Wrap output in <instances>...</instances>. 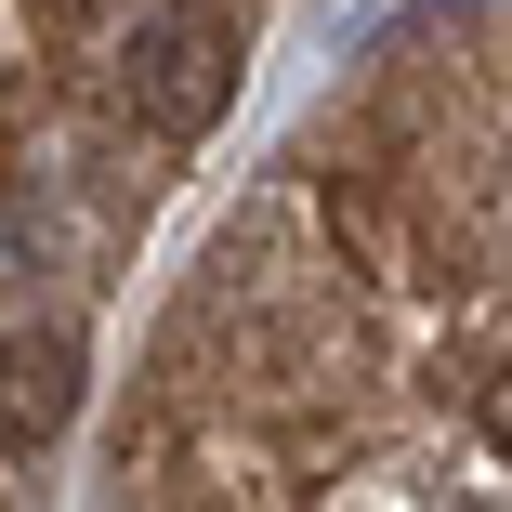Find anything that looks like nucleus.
Here are the masks:
<instances>
[{
	"mask_svg": "<svg viewBox=\"0 0 512 512\" xmlns=\"http://www.w3.org/2000/svg\"><path fill=\"white\" fill-rule=\"evenodd\" d=\"M224 92H237V40L211 14H184V0H145V14L119 27V106L171 145H197L224 119Z\"/></svg>",
	"mask_w": 512,
	"mask_h": 512,
	"instance_id": "obj_1",
	"label": "nucleus"
},
{
	"mask_svg": "<svg viewBox=\"0 0 512 512\" xmlns=\"http://www.w3.org/2000/svg\"><path fill=\"white\" fill-rule=\"evenodd\" d=\"M79 407V355L40 329V342H0V447H53Z\"/></svg>",
	"mask_w": 512,
	"mask_h": 512,
	"instance_id": "obj_2",
	"label": "nucleus"
}]
</instances>
